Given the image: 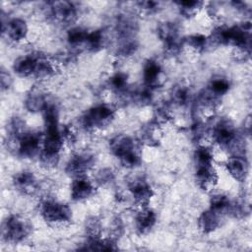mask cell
I'll use <instances>...</instances> for the list:
<instances>
[{
  "instance_id": "28",
  "label": "cell",
  "mask_w": 252,
  "mask_h": 252,
  "mask_svg": "<svg viewBox=\"0 0 252 252\" xmlns=\"http://www.w3.org/2000/svg\"><path fill=\"white\" fill-rule=\"evenodd\" d=\"M138 49V43L134 37L122 38L117 46V55L121 58H128L136 53Z\"/></svg>"
},
{
  "instance_id": "22",
  "label": "cell",
  "mask_w": 252,
  "mask_h": 252,
  "mask_svg": "<svg viewBox=\"0 0 252 252\" xmlns=\"http://www.w3.org/2000/svg\"><path fill=\"white\" fill-rule=\"evenodd\" d=\"M231 201L224 194H216L210 200V209L221 217L228 215Z\"/></svg>"
},
{
  "instance_id": "7",
  "label": "cell",
  "mask_w": 252,
  "mask_h": 252,
  "mask_svg": "<svg viewBox=\"0 0 252 252\" xmlns=\"http://www.w3.org/2000/svg\"><path fill=\"white\" fill-rule=\"evenodd\" d=\"M128 190L135 205L139 208L148 207L155 196V191L144 177H136L128 183Z\"/></svg>"
},
{
  "instance_id": "11",
  "label": "cell",
  "mask_w": 252,
  "mask_h": 252,
  "mask_svg": "<svg viewBox=\"0 0 252 252\" xmlns=\"http://www.w3.org/2000/svg\"><path fill=\"white\" fill-rule=\"evenodd\" d=\"M143 86L154 91L162 83V67L155 59H149L145 62L142 72Z\"/></svg>"
},
{
  "instance_id": "26",
  "label": "cell",
  "mask_w": 252,
  "mask_h": 252,
  "mask_svg": "<svg viewBox=\"0 0 252 252\" xmlns=\"http://www.w3.org/2000/svg\"><path fill=\"white\" fill-rule=\"evenodd\" d=\"M108 86L113 92H115L119 94H123L127 93L128 75L123 72H117V73L113 74L109 78Z\"/></svg>"
},
{
  "instance_id": "4",
  "label": "cell",
  "mask_w": 252,
  "mask_h": 252,
  "mask_svg": "<svg viewBox=\"0 0 252 252\" xmlns=\"http://www.w3.org/2000/svg\"><path fill=\"white\" fill-rule=\"evenodd\" d=\"M213 141L221 149L225 150H235L238 148L239 139L237 137L236 129L233 124L227 120H220L212 130ZM235 152L233 155H235Z\"/></svg>"
},
{
  "instance_id": "23",
  "label": "cell",
  "mask_w": 252,
  "mask_h": 252,
  "mask_svg": "<svg viewBox=\"0 0 252 252\" xmlns=\"http://www.w3.org/2000/svg\"><path fill=\"white\" fill-rule=\"evenodd\" d=\"M175 4L177 5L180 15L187 19L197 16L204 5V3L200 1H178L175 2Z\"/></svg>"
},
{
  "instance_id": "3",
  "label": "cell",
  "mask_w": 252,
  "mask_h": 252,
  "mask_svg": "<svg viewBox=\"0 0 252 252\" xmlns=\"http://www.w3.org/2000/svg\"><path fill=\"white\" fill-rule=\"evenodd\" d=\"M32 223L20 215H10L2 223V238L12 244L24 242L32 233Z\"/></svg>"
},
{
  "instance_id": "18",
  "label": "cell",
  "mask_w": 252,
  "mask_h": 252,
  "mask_svg": "<svg viewBox=\"0 0 252 252\" xmlns=\"http://www.w3.org/2000/svg\"><path fill=\"white\" fill-rule=\"evenodd\" d=\"M221 218L220 215L209 208L199 216L198 227L204 234H210L220 227Z\"/></svg>"
},
{
  "instance_id": "27",
  "label": "cell",
  "mask_w": 252,
  "mask_h": 252,
  "mask_svg": "<svg viewBox=\"0 0 252 252\" xmlns=\"http://www.w3.org/2000/svg\"><path fill=\"white\" fill-rule=\"evenodd\" d=\"M194 161L195 165L214 164L213 150L206 145H200L194 153Z\"/></svg>"
},
{
  "instance_id": "16",
  "label": "cell",
  "mask_w": 252,
  "mask_h": 252,
  "mask_svg": "<svg viewBox=\"0 0 252 252\" xmlns=\"http://www.w3.org/2000/svg\"><path fill=\"white\" fill-rule=\"evenodd\" d=\"M109 150L118 159L126 155L138 151L136 142L128 135H117L109 141Z\"/></svg>"
},
{
  "instance_id": "32",
  "label": "cell",
  "mask_w": 252,
  "mask_h": 252,
  "mask_svg": "<svg viewBox=\"0 0 252 252\" xmlns=\"http://www.w3.org/2000/svg\"><path fill=\"white\" fill-rule=\"evenodd\" d=\"M137 5H138V8L143 13H146V14L155 13L158 10V7H159V3L155 1H142V2H138Z\"/></svg>"
},
{
  "instance_id": "21",
  "label": "cell",
  "mask_w": 252,
  "mask_h": 252,
  "mask_svg": "<svg viewBox=\"0 0 252 252\" xmlns=\"http://www.w3.org/2000/svg\"><path fill=\"white\" fill-rule=\"evenodd\" d=\"M89 31L82 27H70L67 32V41L72 47H84Z\"/></svg>"
},
{
  "instance_id": "12",
  "label": "cell",
  "mask_w": 252,
  "mask_h": 252,
  "mask_svg": "<svg viewBox=\"0 0 252 252\" xmlns=\"http://www.w3.org/2000/svg\"><path fill=\"white\" fill-rule=\"evenodd\" d=\"M13 186L19 193L26 196H32L39 189V183L35 175L29 170L16 173L13 177Z\"/></svg>"
},
{
  "instance_id": "25",
  "label": "cell",
  "mask_w": 252,
  "mask_h": 252,
  "mask_svg": "<svg viewBox=\"0 0 252 252\" xmlns=\"http://www.w3.org/2000/svg\"><path fill=\"white\" fill-rule=\"evenodd\" d=\"M209 43V37L202 33L190 34L183 40V45H186L196 52L204 51L208 47Z\"/></svg>"
},
{
  "instance_id": "8",
  "label": "cell",
  "mask_w": 252,
  "mask_h": 252,
  "mask_svg": "<svg viewBox=\"0 0 252 252\" xmlns=\"http://www.w3.org/2000/svg\"><path fill=\"white\" fill-rule=\"evenodd\" d=\"M49 14L55 22L72 27L79 17V9L73 2H52L49 4Z\"/></svg>"
},
{
  "instance_id": "1",
  "label": "cell",
  "mask_w": 252,
  "mask_h": 252,
  "mask_svg": "<svg viewBox=\"0 0 252 252\" xmlns=\"http://www.w3.org/2000/svg\"><path fill=\"white\" fill-rule=\"evenodd\" d=\"M115 119V110L110 105L99 103L89 108L81 117L82 127L89 132L103 130Z\"/></svg>"
},
{
  "instance_id": "30",
  "label": "cell",
  "mask_w": 252,
  "mask_h": 252,
  "mask_svg": "<svg viewBox=\"0 0 252 252\" xmlns=\"http://www.w3.org/2000/svg\"><path fill=\"white\" fill-rule=\"evenodd\" d=\"M189 96H190V92L186 86H177L173 89L171 99L174 104L182 106L187 103Z\"/></svg>"
},
{
  "instance_id": "17",
  "label": "cell",
  "mask_w": 252,
  "mask_h": 252,
  "mask_svg": "<svg viewBox=\"0 0 252 252\" xmlns=\"http://www.w3.org/2000/svg\"><path fill=\"white\" fill-rule=\"evenodd\" d=\"M157 214L149 207L140 208L135 216V228L141 235L150 233L157 224Z\"/></svg>"
},
{
  "instance_id": "6",
  "label": "cell",
  "mask_w": 252,
  "mask_h": 252,
  "mask_svg": "<svg viewBox=\"0 0 252 252\" xmlns=\"http://www.w3.org/2000/svg\"><path fill=\"white\" fill-rule=\"evenodd\" d=\"M95 163V157L91 153H79L74 155L68 160L65 172L72 179L82 176H87V174L93 169Z\"/></svg>"
},
{
  "instance_id": "24",
  "label": "cell",
  "mask_w": 252,
  "mask_h": 252,
  "mask_svg": "<svg viewBox=\"0 0 252 252\" xmlns=\"http://www.w3.org/2000/svg\"><path fill=\"white\" fill-rule=\"evenodd\" d=\"M229 88H230V84L227 79L223 77H216L211 80V82L207 87V90L212 94L221 99V97L227 94V92L229 91Z\"/></svg>"
},
{
  "instance_id": "5",
  "label": "cell",
  "mask_w": 252,
  "mask_h": 252,
  "mask_svg": "<svg viewBox=\"0 0 252 252\" xmlns=\"http://www.w3.org/2000/svg\"><path fill=\"white\" fill-rule=\"evenodd\" d=\"M42 134L27 130L16 143L17 155L26 159L38 158L42 150Z\"/></svg>"
},
{
  "instance_id": "10",
  "label": "cell",
  "mask_w": 252,
  "mask_h": 252,
  "mask_svg": "<svg viewBox=\"0 0 252 252\" xmlns=\"http://www.w3.org/2000/svg\"><path fill=\"white\" fill-rule=\"evenodd\" d=\"M2 33L12 42L19 43L26 39L29 33L27 22L22 18H12L2 22Z\"/></svg>"
},
{
  "instance_id": "19",
  "label": "cell",
  "mask_w": 252,
  "mask_h": 252,
  "mask_svg": "<svg viewBox=\"0 0 252 252\" xmlns=\"http://www.w3.org/2000/svg\"><path fill=\"white\" fill-rule=\"evenodd\" d=\"M48 100L46 95L38 91V90H32L25 98V107L28 111L32 113H37L44 110L46 105L48 104Z\"/></svg>"
},
{
  "instance_id": "13",
  "label": "cell",
  "mask_w": 252,
  "mask_h": 252,
  "mask_svg": "<svg viewBox=\"0 0 252 252\" xmlns=\"http://www.w3.org/2000/svg\"><path fill=\"white\" fill-rule=\"evenodd\" d=\"M39 57L38 53H30L18 57L12 66L14 73L21 78H33Z\"/></svg>"
},
{
  "instance_id": "31",
  "label": "cell",
  "mask_w": 252,
  "mask_h": 252,
  "mask_svg": "<svg viewBox=\"0 0 252 252\" xmlns=\"http://www.w3.org/2000/svg\"><path fill=\"white\" fill-rule=\"evenodd\" d=\"M114 178H115V176L111 169L102 168L96 172V174L94 178V182L95 184L105 186L107 184H110L114 180Z\"/></svg>"
},
{
  "instance_id": "33",
  "label": "cell",
  "mask_w": 252,
  "mask_h": 252,
  "mask_svg": "<svg viewBox=\"0 0 252 252\" xmlns=\"http://www.w3.org/2000/svg\"><path fill=\"white\" fill-rule=\"evenodd\" d=\"M0 84H1V90L6 91L10 88L12 84V77L11 75L4 69L1 70V76H0Z\"/></svg>"
},
{
  "instance_id": "15",
  "label": "cell",
  "mask_w": 252,
  "mask_h": 252,
  "mask_svg": "<svg viewBox=\"0 0 252 252\" xmlns=\"http://www.w3.org/2000/svg\"><path fill=\"white\" fill-rule=\"evenodd\" d=\"M195 181L202 190L207 191L213 189L219 181V174L214 164L195 165Z\"/></svg>"
},
{
  "instance_id": "2",
  "label": "cell",
  "mask_w": 252,
  "mask_h": 252,
  "mask_svg": "<svg viewBox=\"0 0 252 252\" xmlns=\"http://www.w3.org/2000/svg\"><path fill=\"white\" fill-rule=\"evenodd\" d=\"M41 219L50 225L68 224L73 220L72 209L65 203L54 199H45L38 206Z\"/></svg>"
},
{
  "instance_id": "20",
  "label": "cell",
  "mask_w": 252,
  "mask_h": 252,
  "mask_svg": "<svg viewBox=\"0 0 252 252\" xmlns=\"http://www.w3.org/2000/svg\"><path fill=\"white\" fill-rule=\"evenodd\" d=\"M105 43H106V36L104 32L101 30H95L93 32H89L84 48L92 52H96L102 49Z\"/></svg>"
},
{
  "instance_id": "9",
  "label": "cell",
  "mask_w": 252,
  "mask_h": 252,
  "mask_svg": "<svg viewBox=\"0 0 252 252\" xmlns=\"http://www.w3.org/2000/svg\"><path fill=\"white\" fill-rule=\"evenodd\" d=\"M95 186L88 176L73 178L70 184V197L75 202H85L94 195Z\"/></svg>"
},
{
  "instance_id": "14",
  "label": "cell",
  "mask_w": 252,
  "mask_h": 252,
  "mask_svg": "<svg viewBox=\"0 0 252 252\" xmlns=\"http://www.w3.org/2000/svg\"><path fill=\"white\" fill-rule=\"evenodd\" d=\"M225 168L230 177L237 182H244L248 176L249 163L241 155H232L226 159Z\"/></svg>"
},
{
  "instance_id": "29",
  "label": "cell",
  "mask_w": 252,
  "mask_h": 252,
  "mask_svg": "<svg viewBox=\"0 0 252 252\" xmlns=\"http://www.w3.org/2000/svg\"><path fill=\"white\" fill-rule=\"evenodd\" d=\"M60 160V155L49 153L46 151L41 150L39 156H38V162L40 166H42L45 169H52L57 166Z\"/></svg>"
}]
</instances>
